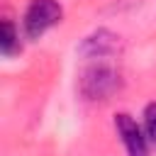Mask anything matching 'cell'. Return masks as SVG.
I'll return each instance as SVG.
<instances>
[{
  "mask_svg": "<svg viewBox=\"0 0 156 156\" xmlns=\"http://www.w3.org/2000/svg\"><path fill=\"white\" fill-rule=\"evenodd\" d=\"M22 27L12 20V17H2L0 22V54L5 58H12L22 51Z\"/></svg>",
  "mask_w": 156,
  "mask_h": 156,
  "instance_id": "5b68a950",
  "label": "cell"
},
{
  "mask_svg": "<svg viewBox=\"0 0 156 156\" xmlns=\"http://www.w3.org/2000/svg\"><path fill=\"white\" fill-rule=\"evenodd\" d=\"M63 22V5L61 0H29L24 12H22V34L29 41L41 39L49 34L54 27Z\"/></svg>",
  "mask_w": 156,
  "mask_h": 156,
  "instance_id": "7a4b0ae2",
  "label": "cell"
},
{
  "mask_svg": "<svg viewBox=\"0 0 156 156\" xmlns=\"http://www.w3.org/2000/svg\"><path fill=\"white\" fill-rule=\"evenodd\" d=\"M112 127H115V134L119 136L122 141V149L127 156H151V144L144 134V127H141V119H136L132 112H115L112 117Z\"/></svg>",
  "mask_w": 156,
  "mask_h": 156,
  "instance_id": "277c9868",
  "label": "cell"
},
{
  "mask_svg": "<svg viewBox=\"0 0 156 156\" xmlns=\"http://www.w3.org/2000/svg\"><path fill=\"white\" fill-rule=\"evenodd\" d=\"M122 37L107 27H100L95 32H90L88 37H83V41L78 44V56L88 63V61H117L122 56Z\"/></svg>",
  "mask_w": 156,
  "mask_h": 156,
  "instance_id": "3957f363",
  "label": "cell"
},
{
  "mask_svg": "<svg viewBox=\"0 0 156 156\" xmlns=\"http://www.w3.org/2000/svg\"><path fill=\"white\" fill-rule=\"evenodd\" d=\"M141 127H144V134H146L151 149L156 151V100L144 105V110H141Z\"/></svg>",
  "mask_w": 156,
  "mask_h": 156,
  "instance_id": "8992f818",
  "label": "cell"
},
{
  "mask_svg": "<svg viewBox=\"0 0 156 156\" xmlns=\"http://www.w3.org/2000/svg\"><path fill=\"white\" fill-rule=\"evenodd\" d=\"M124 85L115 61H88L78 73V90L88 102H107Z\"/></svg>",
  "mask_w": 156,
  "mask_h": 156,
  "instance_id": "6da1fadb",
  "label": "cell"
}]
</instances>
